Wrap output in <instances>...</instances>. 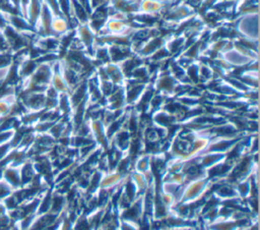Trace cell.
<instances>
[{
  "label": "cell",
  "instance_id": "1",
  "mask_svg": "<svg viewBox=\"0 0 260 230\" xmlns=\"http://www.w3.org/2000/svg\"><path fill=\"white\" fill-rule=\"evenodd\" d=\"M2 180H4L12 190L22 187V182L19 173V167L5 166L2 167Z\"/></svg>",
  "mask_w": 260,
  "mask_h": 230
},
{
  "label": "cell",
  "instance_id": "2",
  "mask_svg": "<svg viewBox=\"0 0 260 230\" xmlns=\"http://www.w3.org/2000/svg\"><path fill=\"white\" fill-rule=\"evenodd\" d=\"M13 190L11 187L4 181L2 178L0 179V202H3V199L8 196Z\"/></svg>",
  "mask_w": 260,
  "mask_h": 230
},
{
  "label": "cell",
  "instance_id": "3",
  "mask_svg": "<svg viewBox=\"0 0 260 230\" xmlns=\"http://www.w3.org/2000/svg\"><path fill=\"white\" fill-rule=\"evenodd\" d=\"M7 213V209L5 207V205L3 204V202H0V216L4 215Z\"/></svg>",
  "mask_w": 260,
  "mask_h": 230
}]
</instances>
